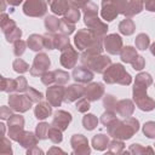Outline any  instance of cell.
<instances>
[{
	"label": "cell",
	"instance_id": "cell-1",
	"mask_svg": "<svg viewBox=\"0 0 155 155\" xmlns=\"http://www.w3.org/2000/svg\"><path fill=\"white\" fill-rule=\"evenodd\" d=\"M138 130H139V121L138 119L132 116L125 117L124 120L116 119L109 126H107V131L110 137L122 140H127L132 138V136L137 133Z\"/></svg>",
	"mask_w": 155,
	"mask_h": 155
},
{
	"label": "cell",
	"instance_id": "cell-2",
	"mask_svg": "<svg viewBox=\"0 0 155 155\" xmlns=\"http://www.w3.org/2000/svg\"><path fill=\"white\" fill-rule=\"evenodd\" d=\"M82 12H84V23L86 24V27L96 35L104 38L108 31V25L107 23H104L98 18V6L94 2L90 1L84 6Z\"/></svg>",
	"mask_w": 155,
	"mask_h": 155
},
{
	"label": "cell",
	"instance_id": "cell-3",
	"mask_svg": "<svg viewBox=\"0 0 155 155\" xmlns=\"http://www.w3.org/2000/svg\"><path fill=\"white\" fill-rule=\"evenodd\" d=\"M103 80L109 85L119 84L122 86H128L132 82V76L126 71L125 67L121 63H111L103 73Z\"/></svg>",
	"mask_w": 155,
	"mask_h": 155
},
{
	"label": "cell",
	"instance_id": "cell-4",
	"mask_svg": "<svg viewBox=\"0 0 155 155\" xmlns=\"http://www.w3.org/2000/svg\"><path fill=\"white\" fill-rule=\"evenodd\" d=\"M79 61H80L81 65L90 68L91 70H93L97 74H103L108 69V67L111 64V59L109 56H107V54L92 56L85 51H82V53L80 54Z\"/></svg>",
	"mask_w": 155,
	"mask_h": 155
},
{
	"label": "cell",
	"instance_id": "cell-5",
	"mask_svg": "<svg viewBox=\"0 0 155 155\" xmlns=\"http://www.w3.org/2000/svg\"><path fill=\"white\" fill-rule=\"evenodd\" d=\"M47 12V2L45 0H25L23 4V13L28 17H42Z\"/></svg>",
	"mask_w": 155,
	"mask_h": 155
},
{
	"label": "cell",
	"instance_id": "cell-6",
	"mask_svg": "<svg viewBox=\"0 0 155 155\" xmlns=\"http://www.w3.org/2000/svg\"><path fill=\"white\" fill-rule=\"evenodd\" d=\"M96 38H98V35L92 33L88 28L79 29L78 33L74 35V44L79 51H85L92 45V42L96 40Z\"/></svg>",
	"mask_w": 155,
	"mask_h": 155
},
{
	"label": "cell",
	"instance_id": "cell-7",
	"mask_svg": "<svg viewBox=\"0 0 155 155\" xmlns=\"http://www.w3.org/2000/svg\"><path fill=\"white\" fill-rule=\"evenodd\" d=\"M51 65V61L48 58V56L44 52H39L33 61V64L29 69V73L31 76H41L44 73H46L48 70Z\"/></svg>",
	"mask_w": 155,
	"mask_h": 155
},
{
	"label": "cell",
	"instance_id": "cell-8",
	"mask_svg": "<svg viewBox=\"0 0 155 155\" xmlns=\"http://www.w3.org/2000/svg\"><path fill=\"white\" fill-rule=\"evenodd\" d=\"M7 126H8V138L17 142L19 134L24 131V117L19 114H12L7 119Z\"/></svg>",
	"mask_w": 155,
	"mask_h": 155
},
{
	"label": "cell",
	"instance_id": "cell-9",
	"mask_svg": "<svg viewBox=\"0 0 155 155\" xmlns=\"http://www.w3.org/2000/svg\"><path fill=\"white\" fill-rule=\"evenodd\" d=\"M8 104L10 108L18 113H25L31 108V102L25 94L19 93H10L8 96Z\"/></svg>",
	"mask_w": 155,
	"mask_h": 155
},
{
	"label": "cell",
	"instance_id": "cell-10",
	"mask_svg": "<svg viewBox=\"0 0 155 155\" xmlns=\"http://www.w3.org/2000/svg\"><path fill=\"white\" fill-rule=\"evenodd\" d=\"M80 58L78 51L71 46L69 45L67 48H64L63 51H61V56H59V63L63 68H67V69H74L76 63H78V59Z\"/></svg>",
	"mask_w": 155,
	"mask_h": 155
},
{
	"label": "cell",
	"instance_id": "cell-11",
	"mask_svg": "<svg viewBox=\"0 0 155 155\" xmlns=\"http://www.w3.org/2000/svg\"><path fill=\"white\" fill-rule=\"evenodd\" d=\"M103 46H104V50H107L109 54H119L124 47V44H122L121 36L114 33V34H108L104 36Z\"/></svg>",
	"mask_w": 155,
	"mask_h": 155
},
{
	"label": "cell",
	"instance_id": "cell-12",
	"mask_svg": "<svg viewBox=\"0 0 155 155\" xmlns=\"http://www.w3.org/2000/svg\"><path fill=\"white\" fill-rule=\"evenodd\" d=\"M70 145L73 149V154L75 155H88L91 153L88 140L84 134H73L70 138Z\"/></svg>",
	"mask_w": 155,
	"mask_h": 155
},
{
	"label": "cell",
	"instance_id": "cell-13",
	"mask_svg": "<svg viewBox=\"0 0 155 155\" xmlns=\"http://www.w3.org/2000/svg\"><path fill=\"white\" fill-rule=\"evenodd\" d=\"M64 91L65 87L63 85H51L47 87L46 91V99L52 107H61L62 102L64 101Z\"/></svg>",
	"mask_w": 155,
	"mask_h": 155
},
{
	"label": "cell",
	"instance_id": "cell-14",
	"mask_svg": "<svg viewBox=\"0 0 155 155\" xmlns=\"http://www.w3.org/2000/svg\"><path fill=\"white\" fill-rule=\"evenodd\" d=\"M119 7L116 0H102V8H101V16L107 22L114 21L119 16Z\"/></svg>",
	"mask_w": 155,
	"mask_h": 155
},
{
	"label": "cell",
	"instance_id": "cell-15",
	"mask_svg": "<svg viewBox=\"0 0 155 155\" xmlns=\"http://www.w3.org/2000/svg\"><path fill=\"white\" fill-rule=\"evenodd\" d=\"M71 78L78 84H90L94 78V71L87 67H75L71 73Z\"/></svg>",
	"mask_w": 155,
	"mask_h": 155
},
{
	"label": "cell",
	"instance_id": "cell-16",
	"mask_svg": "<svg viewBox=\"0 0 155 155\" xmlns=\"http://www.w3.org/2000/svg\"><path fill=\"white\" fill-rule=\"evenodd\" d=\"M84 96L90 102H96L104 96V85L101 82H90L85 86Z\"/></svg>",
	"mask_w": 155,
	"mask_h": 155
},
{
	"label": "cell",
	"instance_id": "cell-17",
	"mask_svg": "<svg viewBox=\"0 0 155 155\" xmlns=\"http://www.w3.org/2000/svg\"><path fill=\"white\" fill-rule=\"evenodd\" d=\"M71 120H73V116H71V114L69 111L58 109L53 114V119H52V124L51 125L54 126V127H58L62 131H65L68 128L69 124L71 122Z\"/></svg>",
	"mask_w": 155,
	"mask_h": 155
},
{
	"label": "cell",
	"instance_id": "cell-18",
	"mask_svg": "<svg viewBox=\"0 0 155 155\" xmlns=\"http://www.w3.org/2000/svg\"><path fill=\"white\" fill-rule=\"evenodd\" d=\"M84 93H85V86H82L81 84H73V85L65 87L64 102H67V103L75 102L78 99H80L81 97H84Z\"/></svg>",
	"mask_w": 155,
	"mask_h": 155
},
{
	"label": "cell",
	"instance_id": "cell-19",
	"mask_svg": "<svg viewBox=\"0 0 155 155\" xmlns=\"http://www.w3.org/2000/svg\"><path fill=\"white\" fill-rule=\"evenodd\" d=\"M39 140H40V139L36 137L35 132L23 131V132L19 134V137H18V139H17V143H19V145L23 147V148H25V149H30V148L35 147Z\"/></svg>",
	"mask_w": 155,
	"mask_h": 155
},
{
	"label": "cell",
	"instance_id": "cell-20",
	"mask_svg": "<svg viewBox=\"0 0 155 155\" xmlns=\"http://www.w3.org/2000/svg\"><path fill=\"white\" fill-rule=\"evenodd\" d=\"M133 101L138 107V109H140L142 111H151L155 108V101L151 97H149L147 93L133 96Z\"/></svg>",
	"mask_w": 155,
	"mask_h": 155
},
{
	"label": "cell",
	"instance_id": "cell-21",
	"mask_svg": "<svg viewBox=\"0 0 155 155\" xmlns=\"http://www.w3.org/2000/svg\"><path fill=\"white\" fill-rule=\"evenodd\" d=\"M50 6V10L57 16H64L65 12L70 8L69 0H46Z\"/></svg>",
	"mask_w": 155,
	"mask_h": 155
},
{
	"label": "cell",
	"instance_id": "cell-22",
	"mask_svg": "<svg viewBox=\"0 0 155 155\" xmlns=\"http://www.w3.org/2000/svg\"><path fill=\"white\" fill-rule=\"evenodd\" d=\"M134 111V103L131 99H120L117 101V105H116V113L122 116V117H128L132 116Z\"/></svg>",
	"mask_w": 155,
	"mask_h": 155
},
{
	"label": "cell",
	"instance_id": "cell-23",
	"mask_svg": "<svg viewBox=\"0 0 155 155\" xmlns=\"http://www.w3.org/2000/svg\"><path fill=\"white\" fill-rule=\"evenodd\" d=\"M52 114V105L48 102H39L34 108V115L38 120H45L46 117L51 116Z\"/></svg>",
	"mask_w": 155,
	"mask_h": 155
},
{
	"label": "cell",
	"instance_id": "cell-24",
	"mask_svg": "<svg viewBox=\"0 0 155 155\" xmlns=\"http://www.w3.org/2000/svg\"><path fill=\"white\" fill-rule=\"evenodd\" d=\"M27 45H28V47L31 51L40 52L42 48H45L44 35H39V34H31V35H29V38L27 39Z\"/></svg>",
	"mask_w": 155,
	"mask_h": 155
},
{
	"label": "cell",
	"instance_id": "cell-25",
	"mask_svg": "<svg viewBox=\"0 0 155 155\" xmlns=\"http://www.w3.org/2000/svg\"><path fill=\"white\" fill-rule=\"evenodd\" d=\"M109 145V134H103V133H99V134H96L93 136L92 138V147L96 149V150H99V151H103L108 148Z\"/></svg>",
	"mask_w": 155,
	"mask_h": 155
},
{
	"label": "cell",
	"instance_id": "cell-26",
	"mask_svg": "<svg viewBox=\"0 0 155 155\" xmlns=\"http://www.w3.org/2000/svg\"><path fill=\"white\" fill-rule=\"evenodd\" d=\"M134 30H136V24H134V22H133L131 18H128V17H126L125 19H122V21L119 23V31H120L122 35H126V36L132 35V34L134 33Z\"/></svg>",
	"mask_w": 155,
	"mask_h": 155
},
{
	"label": "cell",
	"instance_id": "cell-27",
	"mask_svg": "<svg viewBox=\"0 0 155 155\" xmlns=\"http://www.w3.org/2000/svg\"><path fill=\"white\" fill-rule=\"evenodd\" d=\"M137 56H138L137 48H134L132 46H124L121 52H120L121 61L125 62V63H132L137 58Z\"/></svg>",
	"mask_w": 155,
	"mask_h": 155
},
{
	"label": "cell",
	"instance_id": "cell-28",
	"mask_svg": "<svg viewBox=\"0 0 155 155\" xmlns=\"http://www.w3.org/2000/svg\"><path fill=\"white\" fill-rule=\"evenodd\" d=\"M0 27H1L2 33L4 34H7L8 31H11L15 28H17V24H16V22L12 18H10L8 15L1 13V16H0Z\"/></svg>",
	"mask_w": 155,
	"mask_h": 155
},
{
	"label": "cell",
	"instance_id": "cell-29",
	"mask_svg": "<svg viewBox=\"0 0 155 155\" xmlns=\"http://www.w3.org/2000/svg\"><path fill=\"white\" fill-rule=\"evenodd\" d=\"M45 28L47 31L50 33H56L58 31L59 29V24H61V19H58V17L53 16V15H50L45 18Z\"/></svg>",
	"mask_w": 155,
	"mask_h": 155
},
{
	"label": "cell",
	"instance_id": "cell-30",
	"mask_svg": "<svg viewBox=\"0 0 155 155\" xmlns=\"http://www.w3.org/2000/svg\"><path fill=\"white\" fill-rule=\"evenodd\" d=\"M134 44H136L137 50L145 51L150 46V39L145 33H139L134 39Z\"/></svg>",
	"mask_w": 155,
	"mask_h": 155
},
{
	"label": "cell",
	"instance_id": "cell-31",
	"mask_svg": "<svg viewBox=\"0 0 155 155\" xmlns=\"http://www.w3.org/2000/svg\"><path fill=\"white\" fill-rule=\"evenodd\" d=\"M0 88L2 92H6V93H12L17 90V82H16V79H7V78H4L1 76V85H0Z\"/></svg>",
	"mask_w": 155,
	"mask_h": 155
},
{
	"label": "cell",
	"instance_id": "cell-32",
	"mask_svg": "<svg viewBox=\"0 0 155 155\" xmlns=\"http://www.w3.org/2000/svg\"><path fill=\"white\" fill-rule=\"evenodd\" d=\"M70 44V40L68 38V35H64V34H56V38H54V48L56 50H59V51H63L64 48H67Z\"/></svg>",
	"mask_w": 155,
	"mask_h": 155
},
{
	"label": "cell",
	"instance_id": "cell-33",
	"mask_svg": "<svg viewBox=\"0 0 155 155\" xmlns=\"http://www.w3.org/2000/svg\"><path fill=\"white\" fill-rule=\"evenodd\" d=\"M153 84V78L149 73H139L136 75V79H134V85H139V86H145V87H149L150 85Z\"/></svg>",
	"mask_w": 155,
	"mask_h": 155
},
{
	"label": "cell",
	"instance_id": "cell-34",
	"mask_svg": "<svg viewBox=\"0 0 155 155\" xmlns=\"http://www.w3.org/2000/svg\"><path fill=\"white\" fill-rule=\"evenodd\" d=\"M98 125V119L94 114H86L82 117V126L87 130V131H92L97 127Z\"/></svg>",
	"mask_w": 155,
	"mask_h": 155
},
{
	"label": "cell",
	"instance_id": "cell-35",
	"mask_svg": "<svg viewBox=\"0 0 155 155\" xmlns=\"http://www.w3.org/2000/svg\"><path fill=\"white\" fill-rule=\"evenodd\" d=\"M124 149H125V144H124L122 139L114 138L111 142H109V145H108L109 154H121V153H124Z\"/></svg>",
	"mask_w": 155,
	"mask_h": 155
},
{
	"label": "cell",
	"instance_id": "cell-36",
	"mask_svg": "<svg viewBox=\"0 0 155 155\" xmlns=\"http://www.w3.org/2000/svg\"><path fill=\"white\" fill-rule=\"evenodd\" d=\"M51 125H48L47 122H39L35 127V134L40 140H44L46 138H48V130H50Z\"/></svg>",
	"mask_w": 155,
	"mask_h": 155
},
{
	"label": "cell",
	"instance_id": "cell-37",
	"mask_svg": "<svg viewBox=\"0 0 155 155\" xmlns=\"http://www.w3.org/2000/svg\"><path fill=\"white\" fill-rule=\"evenodd\" d=\"M62 130H59L58 127H54L51 125L50 130H48V139L53 143V144H59L63 140V134H62Z\"/></svg>",
	"mask_w": 155,
	"mask_h": 155
},
{
	"label": "cell",
	"instance_id": "cell-38",
	"mask_svg": "<svg viewBox=\"0 0 155 155\" xmlns=\"http://www.w3.org/2000/svg\"><path fill=\"white\" fill-rule=\"evenodd\" d=\"M74 30H75V23H71V22L67 21L65 18L61 19V24H59V29H58V31L61 34H64V35L69 36L70 34L74 33Z\"/></svg>",
	"mask_w": 155,
	"mask_h": 155
},
{
	"label": "cell",
	"instance_id": "cell-39",
	"mask_svg": "<svg viewBox=\"0 0 155 155\" xmlns=\"http://www.w3.org/2000/svg\"><path fill=\"white\" fill-rule=\"evenodd\" d=\"M53 73H54V84L57 85H65L70 79V75L65 70L56 69L53 70Z\"/></svg>",
	"mask_w": 155,
	"mask_h": 155
},
{
	"label": "cell",
	"instance_id": "cell-40",
	"mask_svg": "<svg viewBox=\"0 0 155 155\" xmlns=\"http://www.w3.org/2000/svg\"><path fill=\"white\" fill-rule=\"evenodd\" d=\"M24 94L30 99L31 103H39L44 98V94L40 91H38V90H35L34 87H30V86L25 90V93Z\"/></svg>",
	"mask_w": 155,
	"mask_h": 155
},
{
	"label": "cell",
	"instance_id": "cell-41",
	"mask_svg": "<svg viewBox=\"0 0 155 155\" xmlns=\"http://www.w3.org/2000/svg\"><path fill=\"white\" fill-rule=\"evenodd\" d=\"M128 153L131 154H134V155H139V154H145V153H149V154H154V149L150 148V147H143L140 144H131L130 148H128Z\"/></svg>",
	"mask_w": 155,
	"mask_h": 155
},
{
	"label": "cell",
	"instance_id": "cell-42",
	"mask_svg": "<svg viewBox=\"0 0 155 155\" xmlns=\"http://www.w3.org/2000/svg\"><path fill=\"white\" fill-rule=\"evenodd\" d=\"M116 105H117V99L113 94H105L103 98V107L105 110H111L116 111Z\"/></svg>",
	"mask_w": 155,
	"mask_h": 155
},
{
	"label": "cell",
	"instance_id": "cell-43",
	"mask_svg": "<svg viewBox=\"0 0 155 155\" xmlns=\"http://www.w3.org/2000/svg\"><path fill=\"white\" fill-rule=\"evenodd\" d=\"M12 68H13V70H15L16 73H18V74H23V73H25V71L29 70L28 63H27L25 61H23L22 58H16V59L13 61V63H12Z\"/></svg>",
	"mask_w": 155,
	"mask_h": 155
},
{
	"label": "cell",
	"instance_id": "cell-44",
	"mask_svg": "<svg viewBox=\"0 0 155 155\" xmlns=\"http://www.w3.org/2000/svg\"><path fill=\"white\" fill-rule=\"evenodd\" d=\"M80 16H81V12H80V8H75V7H70L65 15H64V18L71 23H76L79 22L80 19Z\"/></svg>",
	"mask_w": 155,
	"mask_h": 155
},
{
	"label": "cell",
	"instance_id": "cell-45",
	"mask_svg": "<svg viewBox=\"0 0 155 155\" xmlns=\"http://www.w3.org/2000/svg\"><path fill=\"white\" fill-rule=\"evenodd\" d=\"M117 117H116V114H115V111H111V110H105L103 114H102V116H101V122L107 127V126H109L113 121H115Z\"/></svg>",
	"mask_w": 155,
	"mask_h": 155
},
{
	"label": "cell",
	"instance_id": "cell-46",
	"mask_svg": "<svg viewBox=\"0 0 155 155\" xmlns=\"http://www.w3.org/2000/svg\"><path fill=\"white\" fill-rule=\"evenodd\" d=\"M143 133L148 138H155V121H147L143 125Z\"/></svg>",
	"mask_w": 155,
	"mask_h": 155
},
{
	"label": "cell",
	"instance_id": "cell-47",
	"mask_svg": "<svg viewBox=\"0 0 155 155\" xmlns=\"http://www.w3.org/2000/svg\"><path fill=\"white\" fill-rule=\"evenodd\" d=\"M21 36H22V30L18 27L15 28L13 30L8 31L7 34H5V38H6L7 42H16L17 40H21Z\"/></svg>",
	"mask_w": 155,
	"mask_h": 155
},
{
	"label": "cell",
	"instance_id": "cell-48",
	"mask_svg": "<svg viewBox=\"0 0 155 155\" xmlns=\"http://www.w3.org/2000/svg\"><path fill=\"white\" fill-rule=\"evenodd\" d=\"M54 38H56L54 33L47 31L46 34H44V44H45L46 50H56L54 48Z\"/></svg>",
	"mask_w": 155,
	"mask_h": 155
},
{
	"label": "cell",
	"instance_id": "cell-49",
	"mask_svg": "<svg viewBox=\"0 0 155 155\" xmlns=\"http://www.w3.org/2000/svg\"><path fill=\"white\" fill-rule=\"evenodd\" d=\"M75 108H76V110L79 111V113H86V111H88V109L91 108V105H90V101L85 97V98H80V99H78L76 101V104H75Z\"/></svg>",
	"mask_w": 155,
	"mask_h": 155
},
{
	"label": "cell",
	"instance_id": "cell-50",
	"mask_svg": "<svg viewBox=\"0 0 155 155\" xmlns=\"http://www.w3.org/2000/svg\"><path fill=\"white\" fill-rule=\"evenodd\" d=\"M27 46H28L27 42L23 41V40H17L16 42H13V53H15V56L21 57L24 53Z\"/></svg>",
	"mask_w": 155,
	"mask_h": 155
},
{
	"label": "cell",
	"instance_id": "cell-51",
	"mask_svg": "<svg viewBox=\"0 0 155 155\" xmlns=\"http://www.w3.org/2000/svg\"><path fill=\"white\" fill-rule=\"evenodd\" d=\"M40 78H41V82H42L45 86H51V85L54 84V73H53V71L47 70V71L44 73Z\"/></svg>",
	"mask_w": 155,
	"mask_h": 155
},
{
	"label": "cell",
	"instance_id": "cell-52",
	"mask_svg": "<svg viewBox=\"0 0 155 155\" xmlns=\"http://www.w3.org/2000/svg\"><path fill=\"white\" fill-rule=\"evenodd\" d=\"M0 153L4 155H11L12 154V147H11L10 139L7 137H2V145L0 148Z\"/></svg>",
	"mask_w": 155,
	"mask_h": 155
},
{
	"label": "cell",
	"instance_id": "cell-53",
	"mask_svg": "<svg viewBox=\"0 0 155 155\" xmlns=\"http://www.w3.org/2000/svg\"><path fill=\"white\" fill-rule=\"evenodd\" d=\"M16 82H17V92H25V90L29 87L28 86V82H27V79L24 76H18L16 78Z\"/></svg>",
	"mask_w": 155,
	"mask_h": 155
},
{
	"label": "cell",
	"instance_id": "cell-54",
	"mask_svg": "<svg viewBox=\"0 0 155 155\" xmlns=\"http://www.w3.org/2000/svg\"><path fill=\"white\" fill-rule=\"evenodd\" d=\"M132 64V68L134 69V70H142L143 68H144V65H145V59H144V57L143 56H137V58L131 63Z\"/></svg>",
	"mask_w": 155,
	"mask_h": 155
},
{
	"label": "cell",
	"instance_id": "cell-55",
	"mask_svg": "<svg viewBox=\"0 0 155 155\" xmlns=\"http://www.w3.org/2000/svg\"><path fill=\"white\" fill-rule=\"evenodd\" d=\"M11 115H12V109L11 108L5 107V105H2L0 108V119L1 120H7Z\"/></svg>",
	"mask_w": 155,
	"mask_h": 155
},
{
	"label": "cell",
	"instance_id": "cell-56",
	"mask_svg": "<svg viewBox=\"0 0 155 155\" xmlns=\"http://www.w3.org/2000/svg\"><path fill=\"white\" fill-rule=\"evenodd\" d=\"M90 2V0H69L70 7H75V8H84V6Z\"/></svg>",
	"mask_w": 155,
	"mask_h": 155
},
{
	"label": "cell",
	"instance_id": "cell-57",
	"mask_svg": "<svg viewBox=\"0 0 155 155\" xmlns=\"http://www.w3.org/2000/svg\"><path fill=\"white\" fill-rule=\"evenodd\" d=\"M34 154H44V151L41 149H39L36 145L27 150V155H34Z\"/></svg>",
	"mask_w": 155,
	"mask_h": 155
},
{
	"label": "cell",
	"instance_id": "cell-58",
	"mask_svg": "<svg viewBox=\"0 0 155 155\" xmlns=\"http://www.w3.org/2000/svg\"><path fill=\"white\" fill-rule=\"evenodd\" d=\"M6 2L8 5H11V6H18L19 4L23 2V0H6Z\"/></svg>",
	"mask_w": 155,
	"mask_h": 155
},
{
	"label": "cell",
	"instance_id": "cell-59",
	"mask_svg": "<svg viewBox=\"0 0 155 155\" xmlns=\"http://www.w3.org/2000/svg\"><path fill=\"white\" fill-rule=\"evenodd\" d=\"M54 153H62V154H64V150H62V149H59V148H57V147H52V148L48 150V154H54Z\"/></svg>",
	"mask_w": 155,
	"mask_h": 155
},
{
	"label": "cell",
	"instance_id": "cell-60",
	"mask_svg": "<svg viewBox=\"0 0 155 155\" xmlns=\"http://www.w3.org/2000/svg\"><path fill=\"white\" fill-rule=\"evenodd\" d=\"M150 52H151L153 56H155V42H153V44L150 45Z\"/></svg>",
	"mask_w": 155,
	"mask_h": 155
},
{
	"label": "cell",
	"instance_id": "cell-61",
	"mask_svg": "<svg viewBox=\"0 0 155 155\" xmlns=\"http://www.w3.org/2000/svg\"><path fill=\"white\" fill-rule=\"evenodd\" d=\"M143 1H144V2H145V1H148V0H143Z\"/></svg>",
	"mask_w": 155,
	"mask_h": 155
},
{
	"label": "cell",
	"instance_id": "cell-62",
	"mask_svg": "<svg viewBox=\"0 0 155 155\" xmlns=\"http://www.w3.org/2000/svg\"><path fill=\"white\" fill-rule=\"evenodd\" d=\"M154 145H155V144H154Z\"/></svg>",
	"mask_w": 155,
	"mask_h": 155
}]
</instances>
